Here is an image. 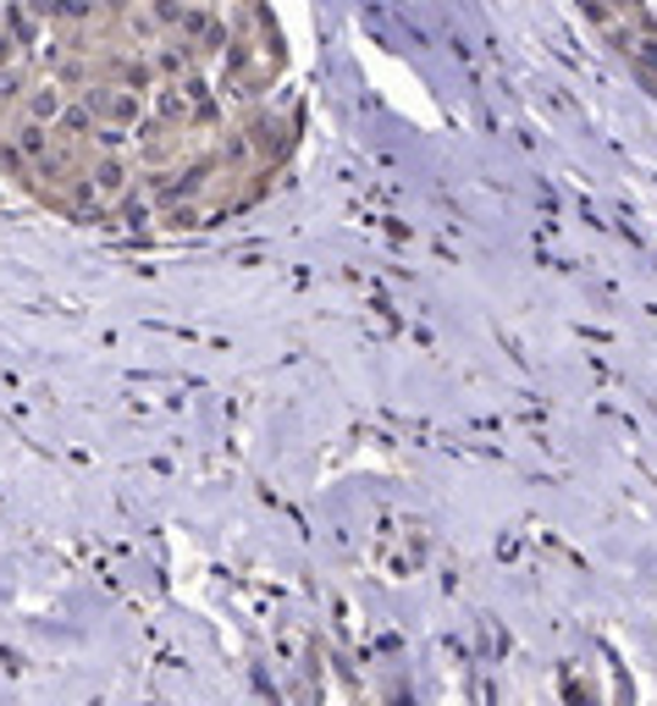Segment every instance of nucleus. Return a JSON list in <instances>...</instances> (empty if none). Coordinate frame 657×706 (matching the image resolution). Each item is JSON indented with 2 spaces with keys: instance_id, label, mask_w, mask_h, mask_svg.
<instances>
[{
  "instance_id": "nucleus-1",
  "label": "nucleus",
  "mask_w": 657,
  "mask_h": 706,
  "mask_svg": "<svg viewBox=\"0 0 657 706\" xmlns=\"http://www.w3.org/2000/svg\"><path fill=\"white\" fill-rule=\"evenodd\" d=\"M299 138L260 0H0V171L89 227L250 210Z\"/></svg>"
}]
</instances>
